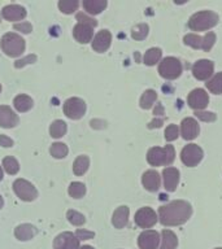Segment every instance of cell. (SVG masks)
Masks as SVG:
<instances>
[{
	"label": "cell",
	"mask_w": 222,
	"mask_h": 249,
	"mask_svg": "<svg viewBox=\"0 0 222 249\" xmlns=\"http://www.w3.org/2000/svg\"><path fill=\"white\" fill-rule=\"evenodd\" d=\"M192 206L183 200H175L159 208V219L164 226H179L188 221Z\"/></svg>",
	"instance_id": "6da1fadb"
},
{
	"label": "cell",
	"mask_w": 222,
	"mask_h": 249,
	"mask_svg": "<svg viewBox=\"0 0 222 249\" xmlns=\"http://www.w3.org/2000/svg\"><path fill=\"white\" fill-rule=\"evenodd\" d=\"M175 159V149L173 145H166L165 148L153 147L147 153V161L151 166L171 165Z\"/></svg>",
	"instance_id": "7a4b0ae2"
},
{
	"label": "cell",
	"mask_w": 222,
	"mask_h": 249,
	"mask_svg": "<svg viewBox=\"0 0 222 249\" xmlns=\"http://www.w3.org/2000/svg\"><path fill=\"white\" fill-rule=\"evenodd\" d=\"M218 23V16L212 11H202L191 16L188 27L192 31H205Z\"/></svg>",
	"instance_id": "3957f363"
},
{
	"label": "cell",
	"mask_w": 222,
	"mask_h": 249,
	"mask_svg": "<svg viewBox=\"0 0 222 249\" xmlns=\"http://www.w3.org/2000/svg\"><path fill=\"white\" fill-rule=\"evenodd\" d=\"M0 43H1L4 53L11 57H18L25 51V40L15 33H7L1 38Z\"/></svg>",
	"instance_id": "277c9868"
},
{
	"label": "cell",
	"mask_w": 222,
	"mask_h": 249,
	"mask_svg": "<svg viewBox=\"0 0 222 249\" xmlns=\"http://www.w3.org/2000/svg\"><path fill=\"white\" fill-rule=\"evenodd\" d=\"M159 73L161 77L169 81L177 79L182 74V64L178 58L165 57L160 62Z\"/></svg>",
	"instance_id": "5b68a950"
},
{
	"label": "cell",
	"mask_w": 222,
	"mask_h": 249,
	"mask_svg": "<svg viewBox=\"0 0 222 249\" xmlns=\"http://www.w3.org/2000/svg\"><path fill=\"white\" fill-rule=\"evenodd\" d=\"M183 42H185V44L192 47L195 50H203L205 52H209L210 48L214 46V42H216V34L209 31L204 38L196 34H187L183 38Z\"/></svg>",
	"instance_id": "8992f818"
},
{
	"label": "cell",
	"mask_w": 222,
	"mask_h": 249,
	"mask_svg": "<svg viewBox=\"0 0 222 249\" xmlns=\"http://www.w3.org/2000/svg\"><path fill=\"white\" fill-rule=\"evenodd\" d=\"M203 149L196 144H187L181 152V160L188 167L196 166L203 160Z\"/></svg>",
	"instance_id": "52a82bcc"
},
{
	"label": "cell",
	"mask_w": 222,
	"mask_h": 249,
	"mask_svg": "<svg viewBox=\"0 0 222 249\" xmlns=\"http://www.w3.org/2000/svg\"><path fill=\"white\" fill-rule=\"evenodd\" d=\"M13 190L16 195L18 196L22 201H34L38 197V191L30 182H27L25 179H17L13 183Z\"/></svg>",
	"instance_id": "ba28073f"
},
{
	"label": "cell",
	"mask_w": 222,
	"mask_h": 249,
	"mask_svg": "<svg viewBox=\"0 0 222 249\" xmlns=\"http://www.w3.org/2000/svg\"><path fill=\"white\" fill-rule=\"evenodd\" d=\"M86 112L85 101L79 97H70L64 103V113L70 120H79Z\"/></svg>",
	"instance_id": "9c48e42d"
},
{
	"label": "cell",
	"mask_w": 222,
	"mask_h": 249,
	"mask_svg": "<svg viewBox=\"0 0 222 249\" xmlns=\"http://www.w3.org/2000/svg\"><path fill=\"white\" fill-rule=\"evenodd\" d=\"M135 223L140 229H151L157 222V214L152 208L144 206L135 213Z\"/></svg>",
	"instance_id": "30bf717a"
},
{
	"label": "cell",
	"mask_w": 222,
	"mask_h": 249,
	"mask_svg": "<svg viewBox=\"0 0 222 249\" xmlns=\"http://www.w3.org/2000/svg\"><path fill=\"white\" fill-rule=\"evenodd\" d=\"M214 64L210 60H199L192 66V74L199 81H208L213 75Z\"/></svg>",
	"instance_id": "8fae6325"
},
{
	"label": "cell",
	"mask_w": 222,
	"mask_h": 249,
	"mask_svg": "<svg viewBox=\"0 0 222 249\" xmlns=\"http://www.w3.org/2000/svg\"><path fill=\"white\" fill-rule=\"evenodd\" d=\"M187 103L190 105V108L200 112L202 109L206 108V105L209 103V96L203 89H195L191 91L187 97Z\"/></svg>",
	"instance_id": "7c38bea8"
},
{
	"label": "cell",
	"mask_w": 222,
	"mask_h": 249,
	"mask_svg": "<svg viewBox=\"0 0 222 249\" xmlns=\"http://www.w3.org/2000/svg\"><path fill=\"white\" fill-rule=\"evenodd\" d=\"M140 249H157L160 245V235L155 230H146L138 237Z\"/></svg>",
	"instance_id": "4fadbf2b"
},
{
	"label": "cell",
	"mask_w": 222,
	"mask_h": 249,
	"mask_svg": "<svg viewBox=\"0 0 222 249\" xmlns=\"http://www.w3.org/2000/svg\"><path fill=\"white\" fill-rule=\"evenodd\" d=\"M54 249H79V240L72 232H62L56 236Z\"/></svg>",
	"instance_id": "5bb4252c"
},
{
	"label": "cell",
	"mask_w": 222,
	"mask_h": 249,
	"mask_svg": "<svg viewBox=\"0 0 222 249\" xmlns=\"http://www.w3.org/2000/svg\"><path fill=\"white\" fill-rule=\"evenodd\" d=\"M93 25H90V23H83L78 22L73 29V35L75 40L82 44H86V43L92 42L93 38Z\"/></svg>",
	"instance_id": "9a60e30c"
},
{
	"label": "cell",
	"mask_w": 222,
	"mask_h": 249,
	"mask_svg": "<svg viewBox=\"0 0 222 249\" xmlns=\"http://www.w3.org/2000/svg\"><path fill=\"white\" fill-rule=\"evenodd\" d=\"M199 132H200V127H199V124L196 122V120L191 118V117H187L182 121V124H181V135H182L183 139H195V138H198Z\"/></svg>",
	"instance_id": "2e32d148"
},
{
	"label": "cell",
	"mask_w": 222,
	"mask_h": 249,
	"mask_svg": "<svg viewBox=\"0 0 222 249\" xmlns=\"http://www.w3.org/2000/svg\"><path fill=\"white\" fill-rule=\"evenodd\" d=\"M111 42H112V34L108 30L99 31L92 39V50L103 53L111 47Z\"/></svg>",
	"instance_id": "e0dca14e"
},
{
	"label": "cell",
	"mask_w": 222,
	"mask_h": 249,
	"mask_svg": "<svg viewBox=\"0 0 222 249\" xmlns=\"http://www.w3.org/2000/svg\"><path fill=\"white\" fill-rule=\"evenodd\" d=\"M17 124L18 116L7 105H0V126L4 128H12Z\"/></svg>",
	"instance_id": "ac0fdd59"
},
{
	"label": "cell",
	"mask_w": 222,
	"mask_h": 249,
	"mask_svg": "<svg viewBox=\"0 0 222 249\" xmlns=\"http://www.w3.org/2000/svg\"><path fill=\"white\" fill-rule=\"evenodd\" d=\"M26 9L21 5H17V4H11V5H7V7L3 8L1 11V16L7 21H21L26 17Z\"/></svg>",
	"instance_id": "d6986e66"
},
{
	"label": "cell",
	"mask_w": 222,
	"mask_h": 249,
	"mask_svg": "<svg viewBox=\"0 0 222 249\" xmlns=\"http://www.w3.org/2000/svg\"><path fill=\"white\" fill-rule=\"evenodd\" d=\"M164 187L169 192H174L179 183V171L175 167H166L163 171Z\"/></svg>",
	"instance_id": "ffe728a7"
},
{
	"label": "cell",
	"mask_w": 222,
	"mask_h": 249,
	"mask_svg": "<svg viewBox=\"0 0 222 249\" xmlns=\"http://www.w3.org/2000/svg\"><path fill=\"white\" fill-rule=\"evenodd\" d=\"M142 183H143L144 188L147 191L156 192L160 188V184H161V177L156 170H148L142 177Z\"/></svg>",
	"instance_id": "44dd1931"
},
{
	"label": "cell",
	"mask_w": 222,
	"mask_h": 249,
	"mask_svg": "<svg viewBox=\"0 0 222 249\" xmlns=\"http://www.w3.org/2000/svg\"><path fill=\"white\" fill-rule=\"evenodd\" d=\"M129 221V208L128 206H120L114 210L112 217V223L116 229H124L128 225Z\"/></svg>",
	"instance_id": "7402d4cb"
},
{
	"label": "cell",
	"mask_w": 222,
	"mask_h": 249,
	"mask_svg": "<svg viewBox=\"0 0 222 249\" xmlns=\"http://www.w3.org/2000/svg\"><path fill=\"white\" fill-rule=\"evenodd\" d=\"M16 237L21 241L30 240L37 235V229H35L33 225H29V223H23V225H19L16 227L15 230Z\"/></svg>",
	"instance_id": "603a6c76"
},
{
	"label": "cell",
	"mask_w": 222,
	"mask_h": 249,
	"mask_svg": "<svg viewBox=\"0 0 222 249\" xmlns=\"http://www.w3.org/2000/svg\"><path fill=\"white\" fill-rule=\"evenodd\" d=\"M82 5L89 15L95 16L104 11L107 7V0H83Z\"/></svg>",
	"instance_id": "cb8c5ba5"
},
{
	"label": "cell",
	"mask_w": 222,
	"mask_h": 249,
	"mask_svg": "<svg viewBox=\"0 0 222 249\" xmlns=\"http://www.w3.org/2000/svg\"><path fill=\"white\" fill-rule=\"evenodd\" d=\"M13 105H15V108L17 112L25 113L33 108V100H31V97L27 96V95H18V96L15 97Z\"/></svg>",
	"instance_id": "d4e9b609"
},
{
	"label": "cell",
	"mask_w": 222,
	"mask_h": 249,
	"mask_svg": "<svg viewBox=\"0 0 222 249\" xmlns=\"http://www.w3.org/2000/svg\"><path fill=\"white\" fill-rule=\"evenodd\" d=\"M177 245H178V239L175 236V233L170 230H164L160 249H175Z\"/></svg>",
	"instance_id": "484cf974"
},
{
	"label": "cell",
	"mask_w": 222,
	"mask_h": 249,
	"mask_svg": "<svg viewBox=\"0 0 222 249\" xmlns=\"http://www.w3.org/2000/svg\"><path fill=\"white\" fill-rule=\"evenodd\" d=\"M90 159L87 156H78L73 163V171L75 175H83L86 171L89 170Z\"/></svg>",
	"instance_id": "4316f807"
},
{
	"label": "cell",
	"mask_w": 222,
	"mask_h": 249,
	"mask_svg": "<svg viewBox=\"0 0 222 249\" xmlns=\"http://www.w3.org/2000/svg\"><path fill=\"white\" fill-rule=\"evenodd\" d=\"M206 89L214 95H221L222 93V71L213 75L209 81L206 82Z\"/></svg>",
	"instance_id": "83f0119b"
},
{
	"label": "cell",
	"mask_w": 222,
	"mask_h": 249,
	"mask_svg": "<svg viewBox=\"0 0 222 249\" xmlns=\"http://www.w3.org/2000/svg\"><path fill=\"white\" fill-rule=\"evenodd\" d=\"M66 130H68V127H66V124L61 120L54 121V122H52V124L50 126L51 136H52V138H56V139H58V138H61V136L65 135Z\"/></svg>",
	"instance_id": "f1b7e54d"
},
{
	"label": "cell",
	"mask_w": 222,
	"mask_h": 249,
	"mask_svg": "<svg viewBox=\"0 0 222 249\" xmlns=\"http://www.w3.org/2000/svg\"><path fill=\"white\" fill-rule=\"evenodd\" d=\"M156 100H157V93L155 89H147L140 97V108L151 109Z\"/></svg>",
	"instance_id": "f546056e"
},
{
	"label": "cell",
	"mask_w": 222,
	"mask_h": 249,
	"mask_svg": "<svg viewBox=\"0 0 222 249\" xmlns=\"http://www.w3.org/2000/svg\"><path fill=\"white\" fill-rule=\"evenodd\" d=\"M161 50L160 48H149V50L146 52V54H144L143 57V61L146 65L148 66H152L155 65V64H157V62L160 61V58H161Z\"/></svg>",
	"instance_id": "4dcf8cb0"
},
{
	"label": "cell",
	"mask_w": 222,
	"mask_h": 249,
	"mask_svg": "<svg viewBox=\"0 0 222 249\" xmlns=\"http://www.w3.org/2000/svg\"><path fill=\"white\" fill-rule=\"evenodd\" d=\"M78 5H79V1L78 0H60L58 1V8L62 13L65 15H70L78 9Z\"/></svg>",
	"instance_id": "1f68e13d"
},
{
	"label": "cell",
	"mask_w": 222,
	"mask_h": 249,
	"mask_svg": "<svg viewBox=\"0 0 222 249\" xmlns=\"http://www.w3.org/2000/svg\"><path fill=\"white\" fill-rule=\"evenodd\" d=\"M3 167L9 175L17 174L19 170V165L17 162V160L15 157H11V156H8V157L3 160Z\"/></svg>",
	"instance_id": "d6a6232c"
},
{
	"label": "cell",
	"mask_w": 222,
	"mask_h": 249,
	"mask_svg": "<svg viewBox=\"0 0 222 249\" xmlns=\"http://www.w3.org/2000/svg\"><path fill=\"white\" fill-rule=\"evenodd\" d=\"M68 192L73 198H81L86 194V186L81 182H73L69 186Z\"/></svg>",
	"instance_id": "836d02e7"
},
{
	"label": "cell",
	"mask_w": 222,
	"mask_h": 249,
	"mask_svg": "<svg viewBox=\"0 0 222 249\" xmlns=\"http://www.w3.org/2000/svg\"><path fill=\"white\" fill-rule=\"evenodd\" d=\"M148 30L149 29H148L147 23H139V25H136L131 31L132 39H135V40H143V39L147 38Z\"/></svg>",
	"instance_id": "e575fe53"
},
{
	"label": "cell",
	"mask_w": 222,
	"mask_h": 249,
	"mask_svg": "<svg viewBox=\"0 0 222 249\" xmlns=\"http://www.w3.org/2000/svg\"><path fill=\"white\" fill-rule=\"evenodd\" d=\"M50 152L55 159H64L68 155V147L64 143H55L52 144Z\"/></svg>",
	"instance_id": "d590c367"
},
{
	"label": "cell",
	"mask_w": 222,
	"mask_h": 249,
	"mask_svg": "<svg viewBox=\"0 0 222 249\" xmlns=\"http://www.w3.org/2000/svg\"><path fill=\"white\" fill-rule=\"evenodd\" d=\"M66 218H68V221L74 226H82V225H85V222H86V218L83 217L81 213L75 212V210H68Z\"/></svg>",
	"instance_id": "8d00e7d4"
},
{
	"label": "cell",
	"mask_w": 222,
	"mask_h": 249,
	"mask_svg": "<svg viewBox=\"0 0 222 249\" xmlns=\"http://www.w3.org/2000/svg\"><path fill=\"white\" fill-rule=\"evenodd\" d=\"M179 136V128L178 126H175V124H170V126H167L166 130H165V139L166 142H173Z\"/></svg>",
	"instance_id": "74e56055"
},
{
	"label": "cell",
	"mask_w": 222,
	"mask_h": 249,
	"mask_svg": "<svg viewBox=\"0 0 222 249\" xmlns=\"http://www.w3.org/2000/svg\"><path fill=\"white\" fill-rule=\"evenodd\" d=\"M35 61H37V56H35V54H29V56H26L25 58L17 60V61L15 62V66L17 68V69H19V68H23L25 65L33 64V62Z\"/></svg>",
	"instance_id": "f35d334b"
},
{
	"label": "cell",
	"mask_w": 222,
	"mask_h": 249,
	"mask_svg": "<svg viewBox=\"0 0 222 249\" xmlns=\"http://www.w3.org/2000/svg\"><path fill=\"white\" fill-rule=\"evenodd\" d=\"M77 236L78 240H89V239H92L95 236V233L91 232V231H87V230H77V232L74 233Z\"/></svg>",
	"instance_id": "ab89813d"
},
{
	"label": "cell",
	"mask_w": 222,
	"mask_h": 249,
	"mask_svg": "<svg viewBox=\"0 0 222 249\" xmlns=\"http://www.w3.org/2000/svg\"><path fill=\"white\" fill-rule=\"evenodd\" d=\"M195 114H196V117H198L199 120L204 121V122H213V121L216 120V114H214V113L196 112Z\"/></svg>",
	"instance_id": "60d3db41"
},
{
	"label": "cell",
	"mask_w": 222,
	"mask_h": 249,
	"mask_svg": "<svg viewBox=\"0 0 222 249\" xmlns=\"http://www.w3.org/2000/svg\"><path fill=\"white\" fill-rule=\"evenodd\" d=\"M16 30L21 31L23 34H29L31 30H33V27H31L30 22H21V23H16L15 25Z\"/></svg>",
	"instance_id": "b9f144b4"
},
{
	"label": "cell",
	"mask_w": 222,
	"mask_h": 249,
	"mask_svg": "<svg viewBox=\"0 0 222 249\" xmlns=\"http://www.w3.org/2000/svg\"><path fill=\"white\" fill-rule=\"evenodd\" d=\"M77 19H78V21H79V22L90 23V25H93V26H95V27L97 26V21H96V19L90 18V17H87V16L83 15V13H78V15H77Z\"/></svg>",
	"instance_id": "7bdbcfd3"
},
{
	"label": "cell",
	"mask_w": 222,
	"mask_h": 249,
	"mask_svg": "<svg viewBox=\"0 0 222 249\" xmlns=\"http://www.w3.org/2000/svg\"><path fill=\"white\" fill-rule=\"evenodd\" d=\"M0 145L5 148L12 147L13 145V140L11 138H8L7 135H0Z\"/></svg>",
	"instance_id": "ee69618b"
},
{
	"label": "cell",
	"mask_w": 222,
	"mask_h": 249,
	"mask_svg": "<svg viewBox=\"0 0 222 249\" xmlns=\"http://www.w3.org/2000/svg\"><path fill=\"white\" fill-rule=\"evenodd\" d=\"M164 124L163 120H153L152 122H149L148 124V127L149 128H157V127H161Z\"/></svg>",
	"instance_id": "f6af8a7d"
},
{
	"label": "cell",
	"mask_w": 222,
	"mask_h": 249,
	"mask_svg": "<svg viewBox=\"0 0 222 249\" xmlns=\"http://www.w3.org/2000/svg\"><path fill=\"white\" fill-rule=\"evenodd\" d=\"M160 113H161V116H163L164 108H163V105H161V104H157V105H156L155 110H153V114H156V116H160Z\"/></svg>",
	"instance_id": "bcb514c9"
},
{
	"label": "cell",
	"mask_w": 222,
	"mask_h": 249,
	"mask_svg": "<svg viewBox=\"0 0 222 249\" xmlns=\"http://www.w3.org/2000/svg\"><path fill=\"white\" fill-rule=\"evenodd\" d=\"M79 249H93L92 247H90V245H83V247H79Z\"/></svg>",
	"instance_id": "7dc6e473"
},
{
	"label": "cell",
	"mask_w": 222,
	"mask_h": 249,
	"mask_svg": "<svg viewBox=\"0 0 222 249\" xmlns=\"http://www.w3.org/2000/svg\"><path fill=\"white\" fill-rule=\"evenodd\" d=\"M3 204H4L3 197H1V195H0V209H1V208H3Z\"/></svg>",
	"instance_id": "c3c4849f"
},
{
	"label": "cell",
	"mask_w": 222,
	"mask_h": 249,
	"mask_svg": "<svg viewBox=\"0 0 222 249\" xmlns=\"http://www.w3.org/2000/svg\"><path fill=\"white\" fill-rule=\"evenodd\" d=\"M3 179V169H1V166H0V180Z\"/></svg>",
	"instance_id": "681fc988"
},
{
	"label": "cell",
	"mask_w": 222,
	"mask_h": 249,
	"mask_svg": "<svg viewBox=\"0 0 222 249\" xmlns=\"http://www.w3.org/2000/svg\"><path fill=\"white\" fill-rule=\"evenodd\" d=\"M0 91H1V85H0Z\"/></svg>",
	"instance_id": "f907efd6"
},
{
	"label": "cell",
	"mask_w": 222,
	"mask_h": 249,
	"mask_svg": "<svg viewBox=\"0 0 222 249\" xmlns=\"http://www.w3.org/2000/svg\"><path fill=\"white\" fill-rule=\"evenodd\" d=\"M216 249H222V248H216Z\"/></svg>",
	"instance_id": "816d5d0a"
}]
</instances>
